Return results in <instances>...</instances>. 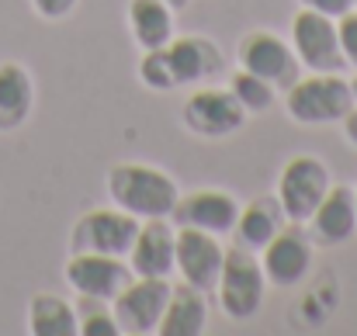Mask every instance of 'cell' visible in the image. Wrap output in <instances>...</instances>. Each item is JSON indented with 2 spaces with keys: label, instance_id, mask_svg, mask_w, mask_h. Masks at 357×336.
<instances>
[{
  "label": "cell",
  "instance_id": "cell-30",
  "mask_svg": "<svg viewBox=\"0 0 357 336\" xmlns=\"http://www.w3.org/2000/svg\"><path fill=\"white\" fill-rule=\"evenodd\" d=\"M351 91H354V105H357V73H354V80H351Z\"/></svg>",
  "mask_w": 357,
  "mask_h": 336
},
{
  "label": "cell",
  "instance_id": "cell-1",
  "mask_svg": "<svg viewBox=\"0 0 357 336\" xmlns=\"http://www.w3.org/2000/svg\"><path fill=\"white\" fill-rule=\"evenodd\" d=\"M105 188H108L112 205L135 215L139 222L142 219H170V212L181 198V188L167 170H160L153 163H135V160L115 163L108 170Z\"/></svg>",
  "mask_w": 357,
  "mask_h": 336
},
{
  "label": "cell",
  "instance_id": "cell-13",
  "mask_svg": "<svg viewBox=\"0 0 357 336\" xmlns=\"http://www.w3.org/2000/svg\"><path fill=\"white\" fill-rule=\"evenodd\" d=\"M239 198L233 191L222 188H198L177 198L170 222L174 225H191V229H205L215 236H233V225L239 219Z\"/></svg>",
  "mask_w": 357,
  "mask_h": 336
},
{
  "label": "cell",
  "instance_id": "cell-27",
  "mask_svg": "<svg viewBox=\"0 0 357 336\" xmlns=\"http://www.w3.org/2000/svg\"><path fill=\"white\" fill-rule=\"evenodd\" d=\"M298 3L309 7V10H319L326 17H340V14H347L354 7V0H298Z\"/></svg>",
  "mask_w": 357,
  "mask_h": 336
},
{
  "label": "cell",
  "instance_id": "cell-15",
  "mask_svg": "<svg viewBox=\"0 0 357 336\" xmlns=\"http://www.w3.org/2000/svg\"><path fill=\"white\" fill-rule=\"evenodd\" d=\"M174 250H177V225H170V219H142L125 260L135 277H170Z\"/></svg>",
  "mask_w": 357,
  "mask_h": 336
},
{
  "label": "cell",
  "instance_id": "cell-26",
  "mask_svg": "<svg viewBox=\"0 0 357 336\" xmlns=\"http://www.w3.org/2000/svg\"><path fill=\"white\" fill-rule=\"evenodd\" d=\"M80 0H31V10L42 17V21H66L73 10H77Z\"/></svg>",
  "mask_w": 357,
  "mask_h": 336
},
{
  "label": "cell",
  "instance_id": "cell-10",
  "mask_svg": "<svg viewBox=\"0 0 357 336\" xmlns=\"http://www.w3.org/2000/svg\"><path fill=\"white\" fill-rule=\"evenodd\" d=\"M239 66L264 77L267 84H274L278 91H288L298 80V56L291 49L288 38H281L271 28H253L239 38L236 45Z\"/></svg>",
  "mask_w": 357,
  "mask_h": 336
},
{
  "label": "cell",
  "instance_id": "cell-19",
  "mask_svg": "<svg viewBox=\"0 0 357 336\" xmlns=\"http://www.w3.org/2000/svg\"><path fill=\"white\" fill-rule=\"evenodd\" d=\"M128 35L146 49H163L177 35V10L167 0H128Z\"/></svg>",
  "mask_w": 357,
  "mask_h": 336
},
{
  "label": "cell",
  "instance_id": "cell-23",
  "mask_svg": "<svg viewBox=\"0 0 357 336\" xmlns=\"http://www.w3.org/2000/svg\"><path fill=\"white\" fill-rule=\"evenodd\" d=\"M139 84L146 91H156V94H167V91H177V80H174V70H170V59H167V45L163 49H146L139 56Z\"/></svg>",
  "mask_w": 357,
  "mask_h": 336
},
{
  "label": "cell",
  "instance_id": "cell-5",
  "mask_svg": "<svg viewBox=\"0 0 357 336\" xmlns=\"http://www.w3.org/2000/svg\"><path fill=\"white\" fill-rule=\"evenodd\" d=\"M330 184H333L330 167H326L319 156H312V153H298V156H291V160L281 167V174H278V191H274V194H278V201H281L288 222L305 225L309 215L316 212V205L323 201V194L330 191Z\"/></svg>",
  "mask_w": 357,
  "mask_h": 336
},
{
  "label": "cell",
  "instance_id": "cell-9",
  "mask_svg": "<svg viewBox=\"0 0 357 336\" xmlns=\"http://www.w3.org/2000/svg\"><path fill=\"white\" fill-rule=\"evenodd\" d=\"M63 277L70 291L84 302L112 305V298L132 281V267L125 257H105V253H70L63 264Z\"/></svg>",
  "mask_w": 357,
  "mask_h": 336
},
{
  "label": "cell",
  "instance_id": "cell-2",
  "mask_svg": "<svg viewBox=\"0 0 357 336\" xmlns=\"http://www.w3.org/2000/svg\"><path fill=\"white\" fill-rule=\"evenodd\" d=\"M354 108V91L344 73H309L284 91V112L295 125H340Z\"/></svg>",
  "mask_w": 357,
  "mask_h": 336
},
{
  "label": "cell",
  "instance_id": "cell-20",
  "mask_svg": "<svg viewBox=\"0 0 357 336\" xmlns=\"http://www.w3.org/2000/svg\"><path fill=\"white\" fill-rule=\"evenodd\" d=\"M208 326V298L205 291L191 288L181 281V288H170L163 319H160V336H202Z\"/></svg>",
  "mask_w": 357,
  "mask_h": 336
},
{
  "label": "cell",
  "instance_id": "cell-24",
  "mask_svg": "<svg viewBox=\"0 0 357 336\" xmlns=\"http://www.w3.org/2000/svg\"><path fill=\"white\" fill-rule=\"evenodd\" d=\"M80 336H121L119 319L108 309H94V312H80Z\"/></svg>",
  "mask_w": 357,
  "mask_h": 336
},
{
  "label": "cell",
  "instance_id": "cell-21",
  "mask_svg": "<svg viewBox=\"0 0 357 336\" xmlns=\"http://www.w3.org/2000/svg\"><path fill=\"white\" fill-rule=\"evenodd\" d=\"M24 326L31 336H77L80 333V312L70 298L52 295V291H38L28 298Z\"/></svg>",
  "mask_w": 357,
  "mask_h": 336
},
{
  "label": "cell",
  "instance_id": "cell-17",
  "mask_svg": "<svg viewBox=\"0 0 357 336\" xmlns=\"http://www.w3.org/2000/svg\"><path fill=\"white\" fill-rule=\"evenodd\" d=\"M31 112H35V80L28 66L3 59L0 63V135L24 128Z\"/></svg>",
  "mask_w": 357,
  "mask_h": 336
},
{
  "label": "cell",
  "instance_id": "cell-8",
  "mask_svg": "<svg viewBox=\"0 0 357 336\" xmlns=\"http://www.w3.org/2000/svg\"><path fill=\"white\" fill-rule=\"evenodd\" d=\"M170 277H135L112 298V316L119 319L121 336H153L160 330L167 298H170Z\"/></svg>",
  "mask_w": 357,
  "mask_h": 336
},
{
  "label": "cell",
  "instance_id": "cell-29",
  "mask_svg": "<svg viewBox=\"0 0 357 336\" xmlns=\"http://www.w3.org/2000/svg\"><path fill=\"white\" fill-rule=\"evenodd\" d=\"M167 3H170V7H174V10H184V7H188V3H191V0H167Z\"/></svg>",
  "mask_w": 357,
  "mask_h": 336
},
{
  "label": "cell",
  "instance_id": "cell-6",
  "mask_svg": "<svg viewBox=\"0 0 357 336\" xmlns=\"http://www.w3.org/2000/svg\"><path fill=\"white\" fill-rule=\"evenodd\" d=\"M250 114L243 112L236 94L229 87H208L198 84L188 101L181 105V121L198 139H229L246 125Z\"/></svg>",
  "mask_w": 357,
  "mask_h": 336
},
{
  "label": "cell",
  "instance_id": "cell-31",
  "mask_svg": "<svg viewBox=\"0 0 357 336\" xmlns=\"http://www.w3.org/2000/svg\"><path fill=\"white\" fill-rule=\"evenodd\" d=\"M354 10H357V0H354Z\"/></svg>",
  "mask_w": 357,
  "mask_h": 336
},
{
  "label": "cell",
  "instance_id": "cell-11",
  "mask_svg": "<svg viewBox=\"0 0 357 336\" xmlns=\"http://www.w3.org/2000/svg\"><path fill=\"white\" fill-rule=\"evenodd\" d=\"M226 260V246L222 236L205 232V229H191V225H177V250H174V274L198 288V291H215L219 270Z\"/></svg>",
  "mask_w": 357,
  "mask_h": 336
},
{
  "label": "cell",
  "instance_id": "cell-22",
  "mask_svg": "<svg viewBox=\"0 0 357 336\" xmlns=\"http://www.w3.org/2000/svg\"><path fill=\"white\" fill-rule=\"evenodd\" d=\"M226 87L236 94V101L243 105V112L246 114L271 112V108H274V101H278V87H274V84H267L264 77H257V73L243 70V66L229 77V84H226Z\"/></svg>",
  "mask_w": 357,
  "mask_h": 336
},
{
  "label": "cell",
  "instance_id": "cell-14",
  "mask_svg": "<svg viewBox=\"0 0 357 336\" xmlns=\"http://www.w3.org/2000/svg\"><path fill=\"white\" fill-rule=\"evenodd\" d=\"M167 59H170L177 87L208 84L212 77H219L226 70L222 49L212 38H205V35H174L167 42Z\"/></svg>",
  "mask_w": 357,
  "mask_h": 336
},
{
  "label": "cell",
  "instance_id": "cell-3",
  "mask_svg": "<svg viewBox=\"0 0 357 336\" xmlns=\"http://www.w3.org/2000/svg\"><path fill=\"white\" fill-rule=\"evenodd\" d=\"M267 288L271 284H267V274L260 267V257L253 250L236 246V243L226 246V260H222V270L215 281V298H219L222 316L233 323L253 319L264 309Z\"/></svg>",
  "mask_w": 357,
  "mask_h": 336
},
{
  "label": "cell",
  "instance_id": "cell-18",
  "mask_svg": "<svg viewBox=\"0 0 357 336\" xmlns=\"http://www.w3.org/2000/svg\"><path fill=\"white\" fill-rule=\"evenodd\" d=\"M284 225H288V215H284L278 194L274 198L271 194H260V198H253L250 205L239 208V219L233 225V243L243 246V250L260 253Z\"/></svg>",
  "mask_w": 357,
  "mask_h": 336
},
{
  "label": "cell",
  "instance_id": "cell-32",
  "mask_svg": "<svg viewBox=\"0 0 357 336\" xmlns=\"http://www.w3.org/2000/svg\"><path fill=\"white\" fill-rule=\"evenodd\" d=\"M354 198H357V188H354Z\"/></svg>",
  "mask_w": 357,
  "mask_h": 336
},
{
  "label": "cell",
  "instance_id": "cell-25",
  "mask_svg": "<svg viewBox=\"0 0 357 336\" xmlns=\"http://www.w3.org/2000/svg\"><path fill=\"white\" fill-rule=\"evenodd\" d=\"M337 35H340V52H344L347 66L357 70V10L354 7L337 17Z\"/></svg>",
  "mask_w": 357,
  "mask_h": 336
},
{
  "label": "cell",
  "instance_id": "cell-28",
  "mask_svg": "<svg viewBox=\"0 0 357 336\" xmlns=\"http://www.w3.org/2000/svg\"><path fill=\"white\" fill-rule=\"evenodd\" d=\"M340 128H344V139H347L351 146H357V105L347 112V118L340 121Z\"/></svg>",
  "mask_w": 357,
  "mask_h": 336
},
{
  "label": "cell",
  "instance_id": "cell-7",
  "mask_svg": "<svg viewBox=\"0 0 357 336\" xmlns=\"http://www.w3.org/2000/svg\"><path fill=\"white\" fill-rule=\"evenodd\" d=\"M139 232V219L112 208H91L70 229V253H105V257H128Z\"/></svg>",
  "mask_w": 357,
  "mask_h": 336
},
{
  "label": "cell",
  "instance_id": "cell-4",
  "mask_svg": "<svg viewBox=\"0 0 357 336\" xmlns=\"http://www.w3.org/2000/svg\"><path fill=\"white\" fill-rule=\"evenodd\" d=\"M288 42L298 56V66L309 73H344L347 70V59L340 52V35H337V17L298 7V14L291 17Z\"/></svg>",
  "mask_w": 357,
  "mask_h": 336
},
{
  "label": "cell",
  "instance_id": "cell-16",
  "mask_svg": "<svg viewBox=\"0 0 357 336\" xmlns=\"http://www.w3.org/2000/svg\"><path fill=\"white\" fill-rule=\"evenodd\" d=\"M312 246H344L357 232V198L351 184H330L316 212L309 215Z\"/></svg>",
  "mask_w": 357,
  "mask_h": 336
},
{
  "label": "cell",
  "instance_id": "cell-12",
  "mask_svg": "<svg viewBox=\"0 0 357 336\" xmlns=\"http://www.w3.org/2000/svg\"><path fill=\"white\" fill-rule=\"evenodd\" d=\"M260 267L267 274L271 288H298L309 270H312V239L298 222H288L264 250H260Z\"/></svg>",
  "mask_w": 357,
  "mask_h": 336
}]
</instances>
